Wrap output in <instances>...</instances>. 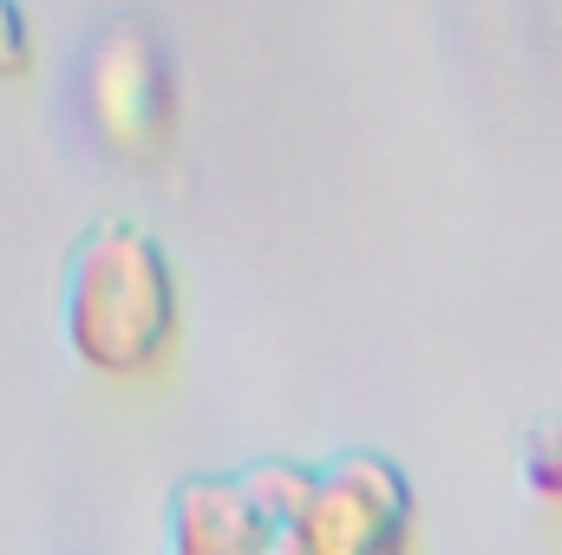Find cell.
Returning a JSON list of instances; mask_svg holds the SVG:
<instances>
[{"label": "cell", "mask_w": 562, "mask_h": 555, "mask_svg": "<svg viewBox=\"0 0 562 555\" xmlns=\"http://www.w3.org/2000/svg\"><path fill=\"white\" fill-rule=\"evenodd\" d=\"M20 66H26V20L0 0V79L20 72Z\"/></svg>", "instance_id": "cell-7"}, {"label": "cell", "mask_w": 562, "mask_h": 555, "mask_svg": "<svg viewBox=\"0 0 562 555\" xmlns=\"http://www.w3.org/2000/svg\"><path fill=\"white\" fill-rule=\"evenodd\" d=\"M413 484L380 451H340L314 464L307 510L276 536L294 555H413Z\"/></svg>", "instance_id": "cell-2"}, {"label": "cell", "mask_w": 562, "mask_h": 555, "mask_svg": "<svg viewBox=\"0 0 562 555\" xmlns=\"http://www.w3.org/2000/svg\"><path fill=\"white\" fill-rule=\"evenodd\" d=\"M517 477H524V490H530L537 503H557L562 510V418L524 431V444H517Z\"/></svg>", "instance_id": "cell-6"}, {"label": "cell", "mask_w": 562, "mask_h": 555, "mask_svg": "<svg viewBox=\"0 0 562 555\" xmlns=\"http://www.w3.org/2000/svg\"><path fill=\"white\" fill-rule=\"evenodd\" d=\"M276 530L256 517L236 477H190L170 490L164 555H269Z\"/></svg>", "instance_id": "cell-4"}, {"label": "cell", "mask_w": 562, "mask_h": 555, "mask_svg": "<svg viewBox=\"0 0 562 555\" xmlns=\"http://www.w3.org/2000/svg\"><path fill=\"white\" fill-rule=\"evenodd\" d=\"M59 340L86 373L112 386L157 380L177 360L183 301L164 249L144 229L99 223L72 242L59 281Z\"/></svg>", "instance_id": "cell-1"}, {"label": "cell", "mask_w": 562, "mask_h": 555, "mask_svg": "<svg viewBox=\"0 0 562 555\" xmlns=\"http://www.w3.org/2000/svg\"><path fill=\"white\" fill-rule=\"evenodd\" d=\"M236 484H243V497L256 503V517H262L276 536H288V530H294V517L307 510L314 464H294V457H262V464L236 471Z\"/></svg>", "instance_id": "cell-5"}, {"label": "cell", "mask_w": 562, "mask_h": 555, "mask_svg": "<svg viewBox=\"0 0 562 555\" xmlns=\"http://www.w3.org/2000/svg\"><path fill=\"white\" fill-rule=\"evenodd\" d=\"M269 555H294V550H288V543H276V550H269Z\"/></svg>", "instance_id": "cell-8"}, {"label": "cell", "mask_w": 562, "mask_h": 555, "mask_svg": "<svg viewBox=\"0 0 562 555\" xmlns=\"http://www.w3.org/2000/svg\"><path fill=\"white\" fill-rule=\"evenodd\" d=\"M86 118L119 157H157L170 144L177 86L144 33L119 26L86 53Z\"/></svg>", "instance_id": "cell-3"}]
</instances>
